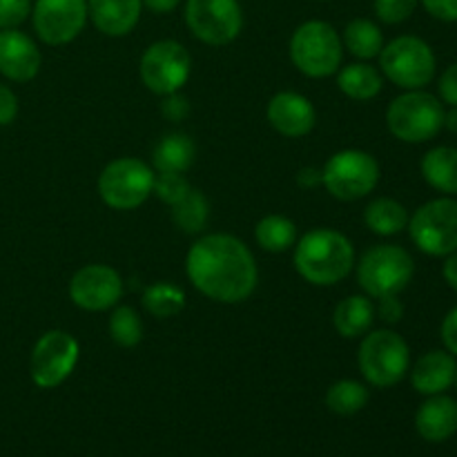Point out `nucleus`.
Returning <instances> with one entry per match:
<instances>
[{
    "mask_svg": "<svg viewBox=\"0 0 457 457\" xmlns=\"http://www.w3.org/2000/svg\"><path fill=\"white\" fill-rule=\"evenodd\" d=\"M186 275L196 290L219 303H241L259 284V268L241 239L223 232L205 235L192 244Z\"/></svg>",
    "mask_w": 457,
    "mask_h": 457,
    "instance_id": "1",
    "label": "nucleus"
},
{
    "mask_svg": "<svg viewBox=\"0 0 457 457\" xmlns=\"http://www.w3.org/2000/svg\"><path fill=\"white\" fill-rule=\"evenodd\" d=\"M355 268V248L346 235L315 228L295 244V270L311 286H335Z\"/></svg>",
    "mask_w": 457,
    "mask_h": 457,
    "instance_id": "2",
    "label": "nucleus"
},
{
    "mask_svg": "<svg viewBox=\"0 0 457 457\" xmlns=\"http://www.w3.org/2000/svg\"><path fill=\"white\" fill-rule=\"evenodd\" d=\"M288 54L293 65L308 79H328L342 65V36L330 22L306 21L290 36Z\"/></svg>",
    "mask_w": 457,
    "mask_h": 457,
    "instance_id": "3",
    "label": "nucleus"
},
{
    "mask_svg": "<svg viewBox=\"0 0 457 457\" xmlns=\"http://www.w3.org/2000/svg\"><path fill=\"white\" fill-rule=\"evenodd\" d=\"M445 103L424 89H406L388 105V132L404 143H427L445 128Z\"/></svg>",
    "mask_w": 457,
    "mask_h": 457,
    "instance_id": "4",
    "label": "nucleus"
},
{
    "mask_svg": "<svg viewBox=\"0 0 457 457\" xmlns=\"http://www.w3.org/2000/svg\"><path fill=\"white\" fill-rule=\"evenodd\" d=\"M357 364L366 382L375 388H391L406 378L411 366L409 344L395 330H373L361 337Z\"/></svg>",
    "mask_w": 457,
    "mask_h": 457,
    "instance_id": "5",
    "label": "nucleus"
},
{
    "mask_svg": "<svg viewBox=\"0 0 457 457\" xmlns=\"http://www.w3.org/2000/svg\"><path fill=\"white\" fill-rule=\"evenodd\" d=\"M415 275V262L402 245L382 244L366 250L357 263V281L369 297L400 295Z\"/></svg>",
    "mask_w": 457,
    "mask_h": 457,
    "instance_id": "6",
    "label": "nucleus"
},
{
    "mask_svg": "<svg viewBox=\"0 0 457 457\" xmlns=\"http://www.w3.org/2000/svg\"><path fill=\"white\" fill-rule=\"evenodd\" d=\"M382 76L402 89H422L436 76V54L418 36H397L379 52Z\"/></svg>",
    "mask_w": 457,
    "mask_h": 457,
    "instance_id": "7",
    "label": "nucleus"
},
{
    "mask_svg": "<svg viewBox=\"0 0 457 457\" xmlns=\"http://www.w3.org/2000/svg\"><path fill=\"white\" fill-rule=\"evenodd\" d=\"M154 170L141 159L120 156L103 168L98 177V195L114 210H134L154 192Z\"/></svg>",
    "mask_w": 457,
    "mask_h": 457,
    "instance_id": "8",
    "label": "nucleus"
},
{
    "mask_svg": "<svg viewBox=\"0 0 457 457\" xmlns=\"http://www.w3.org/2000/svg\"><path fill=\"white\" fill-rule=\"evenodd\" d=\"M379 181V163L364 150H342L321 168V186L339 201L369 196Z\"/></svg>",
    "mask_w": 457,
    "mask_h": 457,
    "instance_id": "9",
    "label": "nucleus"
},
{
    "mask_svg": "<svg viewBox=\"0 0 457 457\" xmlns=\"http://www.w3.org/2000/svg\"><path fill=\"white\" fill-rule=\"evenodd\" d=\"M413 244L431 257H449L457 250V201L451 196L427 201L409 217Z\"/></svg>",
    "mask_w": 457,
    "mask_h": 457,
    "instance_id": "10",
    "label": "nucleus"
},
{
    "mask_svg": "<svg viewBox=\"0 0 457 457\" xmlns=\"http://www.w3.org/2000/svg\"><path fill=\"white\" fill-rule=\"evenodd\" d=\"M192 71L190 52L179 40H156L143 52L138 74L152 94L168 96L181 92Z\"/></svg>",
    "mask_w": 457,
    "mask_h": 457,
    "instance_id": "11",
    "label": "nucleus"
},
{
    "mask_svg": "<svg viewBox=\"0 0 457 457\" xmlns=\"http://www.w3.org/2000/svg\"><path fill=\"white\" fill-rule=\"evenodd\" d=\"M186 25L201 43L230 45L244 29V9L239 0H186Z\"/></svg>",
    "mask_w": 457,
    "mask_h": 457,
    "instance_id": "12",
    "label": "nucleus"
},
{
    "mask_svg": "<svg viewBox=\"0 0 457 457\" xmlns=\"http://www.w3.org/2000/svg\"><path fill=\"white\" fill-rule=\"evenodd\" d=\"M79 342L65 330H47L31 351L29 375L38 388H56L65 382L79 361Z\"/></svg>",
    "mask_w": 457,
    "mask_h": 457,
    "instance_id": "13",
    "label": "nucleus"
},
{
    "mask_svg": "<svg viewBox=\"0 0 457 457\" xmlns=\"http://www.w3.org/2000/svg\"><path fill=\"white\" fill-rule=\"evenodd\" d=\"M87 21V0H36L31 4L36 36L54 47L71 43Z\"/></svg>",
    "mask_w": 457,
    "mask_h": 457,
    "instance_id": "14",
    "label": "nucleus"
},
{
    "mask_svg": "<svg viewBox=\"0 0 457 457\" xmlns=\"http://www.w3.org/2000/svg\"><path fill=\"white\" fill-rule=\"evenodd\" d=\"M123 295V279L119 270L105 263H89L74 272L70 281V299L87 312L114 308Z\"/></svg>",
    "mask_w": 457,
    "mask_h": 457,
    "instance_id": "15",
    "label": "nucleus"
},
{
    "mask_svg": "<svg viewBox=\"0 0 457 457\" xmlns=\"http://www.w3.org/2000/svg\"><path fill=\"white\" fill-rule=\"evenodd\" d=\"M268 123L288 138L306 137L315 129L317 112L303 94L279 92L268 103Z\"/></svg>",
    "mask_w": 457,
    "mask_h": 457,
    "instance_id": "16",
    "label": "nucleus"
},
{
    "mask_svg": "<svg viewBox=\"0 0 457 457\" xmlns=\"http://www.w3.org/2000/svg\"><path fill=\"white\" fill-rule=\"evenodd\" d=\"M40 49L18 29H0V74L13 83H27L40 71Z\"/></svg>",
    "mask_w": 457,
    "mask_h": 457,
    "instance_id": "17",
    "label": "nucleus"
},
{
    "mask_svg": "<svg viewBox=\"0 0 457 457\" xmlns=\"http://www.w3.org/2000/svg\"><path fill=\"white\" fill-rule=\"evenodd\" d=\"M415 431L422 440L433 445L453 437L457 433V402L445 393L428 395V400L422 402L415 413Z\"/></svg>",
    "mask_w": 457,
    "mask_h": 457,
    "instance_id": "18",
    "label": "nucleus"
},
{
    "mask_svg": "<svg viewBox=\"0 0 457 457\" xmlns=\"http://www.w3.org/2000/svg\"><path fill=\"white\" fill-rule=\"evenodd\" d=\"M143 0H87L89 21L101 34L120 38L141 21Z\"/></svg>",
    "mask_w": 457,
    "mask_h": 457,
    "instance_id": "19",
    "label": "nucleus"
},
{
    "mask_svg": "<svg viewBox=\"0 0 457 457\" xmlns=\"http://www.w3.org/2000/svg\"><path fill=\"white\" fill-rule=\"evenodd\" d=\"M455 357L449 351H431L415 361L411 384L420 395H440L453 386Z\"/></svg>",
    "mask_w": 457,
    "mask_h": 457,
    "instance_id": "20",
    "label": "nucleus"
},
{
    "mask_svg": "<svg viewBox=\"0 0 457 457\" xmlns=\"http://www.w3.org/2000/svg\"><path fill=\"white\" fill-rule=\"evenodd\" d=\"M375 321V303L369 295H351L335 306L333 326L344 339H360Z\"/></svg>",
    "mask_w": 457,
    "mask_h": 457,
    "instance_id": "21",
    "label": "nucleus"
},
{
    "mask_svg": "<svg viewBox=\"0 0 457 457\" xmlns=\"http://www.w3.org/2000/svg\"><path fill=\"white\" fill-rule=\"evenodd\" d=\"M196 159V145L187 134H168L156 143L152 152V163L159 172L183 174L192 168Z\"/></svg>",
    "mask_w": 457,
    "mask_h": 457,
    "instance_id": "22",
    "label": "nucleus"
},
{
    "mask_svg": "<svg viewBox=\"0 0 457 457\" xmlns=\"http://www.w3.org/2000/svg\"><path fill=\"white\" fill-rule=\"evenodd\" d=\"M422 177L442 195H457V147H433L422 159Z\"/></svg>",
    "mask_w": 457,
    "mask_h": 457,
    "instance_id": "23",
    "label": "nucleus"
},
{
    "mask_svg": "<svg viewBox=\"0 0 457 457\" xmlns=\"http://www.w3.org/2000/svg\"><path fill=\"white\" fill-rule=\"evenodd\" d=\"M337 85L342 94L353 101H370L384 87V76L378 67L369 62H351L337 71Z\"/></svg>",
    "mask_w": 457,
    "mask_h": 457,
    "instance_id": "24",
    "label": "nucleus"
},
{
    "mask_svg": "<svg viewBox=\"0 0 457 457\" xmlns=\"http://www.w3.org/2000/svg\"><path fill=\"white\" fill-rule=\"evenodd\" d=\"M364 223L370 232L379 237L400 235L409 226V212L404 205L388 196L370 201L364 210Z\"/></svg>",
    "mask_w": 457,
    "mask_h": 457,
    "instance_id": "25",
    "label": "nucleus"
},
{
    "mask_svg": "<svg viewBox=\"0 0 457 457\" xmlns=\"http://www.w3.org/2000/svg\"><path fill=\"white\" fill-rule=\"evenodd\" d=\"M344 49L353 54L360 61H370V58L379 56L384 43V34L373 21L369 18H353L346 25L342 36Z\"/></svg>",
    "mask_w": 457,
    "mask_h": 457,
    "instance_id": "26",
    "label": "nucleus"
},
{
    "mask_svg": "<svg viewBox=\"0 0 457 457\" xmlns=\"http://www.w3.org/2000/svg\"><path fill=\"white\" fill-rule=\"evenodd\" d=\"M254 239L266 253H286L297 244V226L288 217L268 214L254 228Z\"/></svg>",
    "mask_w": 457,
    "mask_h": 457,
    "instance_id": "27",
    "label": "nucleus"
},
{
    "mask_svg": "<svg viewBox=\"0 0 457 457\" xmlns=\"http://www.w3.org/2000/svg\"><path fill=\"white\" fill-rule=\"evenodd\" d=\"M369 397L366 384L355 382V379H339L326 391V406H328L330 413L351 418V415L364 411V406L369 404Z\"/></svg>",
    "mask_w": 457,
    "mask_h": 457,
    "instance_id": "28",
    "label": "nucleus"
},
{
    "mask_svg": "<svg viewBox=\"0 0 457 457\" xmlns=\"http://www.w3.org/2000/svg\"><path fill=\"white\" fill-rule=\"evenodd\" d=\"M143 308L156 320H170L177 317L186 308V293L179 286L159 281V284L147 286L143 293Z\"/></svg>",
    "mask_w": 457,
    "mask_h": 457,
    "instance_id": "29",
    "label": "nucleus"
},
{
    "mask_svg": "<svg viewBox=\"0 0 457 457\" xmlns=\"http://www.w3.org/2000/svg\"><path fill=\"white\" fill-rule=\"evenodd\" d=\"M172 219L186 235H196L204 230L210 219V204L204 192L192 187L186 199L172 205Z\"/></svg>",
    "mask_w": 457,
    "mask_h": 457,
    "instance_id": "30",
    "label": "nucleus"
},
{
    "mask_svg": "<svg viewBox=\"0 0 457 457\" xmlns=\"http://www.w3.org/2000/svg\"><path fill=\"white\" fill-rule=\"evenodd\" d=\"M110 337L116 346L134 348L143 339V321L132 306H116L110 317Z\"/></svg>",
    "mask_w": 457,
    "mask_h": 457,
    "instance_id": "31",
    "label": "nucleus"
},
{
    "mask_svg": "<svg viewBox=\"0 0 457 457\" xmlns=\"http://www.w3.org/2000/svg\"><path fill=\"white\" fill-rule=\"evenodd\" d=\"M190 183L183 174L177 172H159V177L154 179V192L152 195L159 196L163 204L177 205L179 201L186 199V195L190 192Z\"/></svg>",
    "mask_w": 457,
    "mask_h": 457,
    "instance_id": "32",
    "label": "nucleus"
},
{
    "mask_svg": "<svg viewBox=\"0 0 457 457\" xmlns=\"http://www.w3.org/2000/svg\"><path fill=\"white\" fill-rule=\"evenodd\" d=\"M420 0H375V13L386 25H400L413 16Z\"/></svg>",
    "mask_w": 457,
    "mask_h": 457,
    "instance_id": "33",
    "label": "nucleus"
},
{
    "mask_svg": "<svg viewBox=\"0 0 457 457\" xmlns=\"http://www.w3.org/2000/svg\"><path fill=\"white\" fill-rule=\"evenodd\" d=\"M31 16V0H0V29H18Z\"/></svg>",
    "mask_w": 457,
    "mask_h": 457,
    "instance_id": "34",
    "label": "nucleus"
},
{
    "mask_svg": "<svg viewBox=\"0 0 457 457\" xmlns=\"http://www.w3.org/2000/svg\"><path fill=\"white\" fill-rule=\"evenodd\" d=\"M375 315H379V320L386 321V324H397L402 320V315H404V303L400 302L397 295H388V297L378 299Z\"/></svg>",
    "mask_w": 457,
    "mask_h": 457,
    "instance_id": "35",
    "label": "nucleus"
},
{
    "mask_svg": "<svg viewBox=\"0 0 457 457\" xmlns=\"http://www.w3.org/2000/svg\"><path fill=\"white\" fill-rule=\"evenodd\" d=\"M161 110H163V116L168 120H183L187 114H190V103H187V98L183 96L181 92H174V94H168V96H163V105H161Z\"/></svg>",
    "mask_w": 457,
    "mask_h": 457,
    "instance_id": "36",
    "label": "nucleus"
},
{
    "mask_svg": "<svg viewBox=\"0 0 457 457\" xmlns=\"http://www.w3.org/2000/svg\"><path fill=\"white\" fill-rule=\"evenodd\" d=\"M18 116V96L12 87L0 83V128L12 125Z\"/></svg>",
    "mask_w": 457,
    "mask_h": 457,
    "instance_id": "37",
    "label": "nucleus"
},
{
    "mask_svg": "<svg viewBox=\"0 0 457 457\" xmlns=\"http://www.w3.org/2000/svg\"><path fill=\"white\" fill-rule=\"evenodd\" d=\"M437 89H440L442 103H446L449 107L457 105V62L449 65L445 70V74L440 76V83H437Z\"/></svg>",
    "mask_w": 457,
    "mask_h": 457,
    "instance_id": "38",
    "label": "nucleus"
},
{
    "mask_svg": "<svg viewBox=\"0 0 457 457\" xmlns=\"http://www.w3.org/2000/svg\"><path fill=\"white\" fill-rule=\"evenodd\" d=\"M433 18L442 22H457V0H420Z\"/></svg>",
    "mask_w": 457,
    "mask_h": 457,
    "instance_id": "39",
    "label": "nucleus"
},
{
    "mask_svg": "<svg viewBox=\"0 0 457 457\" xmlns=\"http://www.w3.org/2000/svg\"><path fill=\"white\" fill-rule=\"evenodd\" d=\"M440 333H442V342H445L446 351H449L453 357H457V306L453 311L446 312Z\"/></svg>",
    "mask_w": 457,
    "mask_h": 457,
    "instance_id": "40",
    "label": "nucleus"
},
{
    "mask_svg": "<svg viewBox=\"0 0 457 457\" xmlns=\"http://www.w3.org/2000/svg\"><path fill=\"white\" fill-rule=\"evenodd\" d=\"M297 183H299V186H302V187H315V186H320V183H321V170H317V168H303V170H299Z\"/></svg>",
    "mask_w": 457,
    "mask_h": 457,
    "instance_id": "41",
    "label": "nucleus"
},
{
    "mask_svg": "<svg viewBox=\"0 0 457 457\" xmlns=\"http://www.w3.org/2000/svg\"><path fill=\"white\" fill-rule=\"evenodd\" d=\"M442 275H445L446 284H449L453 290H457V250L446 257L445 268H442Z\"/></svg>",
    "mask_w": 457,
    "mask_h": 457,
    "instance_id": "42",
    "label": "nucleus"
},
{
    "mask_svg": "<svg viewBox=\"0 0 457 457\" xmlns=\"http://www.w3.org/2000/svg\"><path fill=\"white\" fill-rule=\"evenodd\" d=\"M181 4V0H143V7L154 13H170Z\"/></svg>",
    "mask_w": 457,
    "mask_h": 457,
    "instance_id": "43",
    "label": "nucleus"
},
{
    "mask_svg": "<svg viewBox=\"0 0 457 457\" xmlns=\"http://www.w3.org/2000/svg\"><path fill=\"white\" fill-rule=\"evenodd\" d=\"M445 128L449 129V132L457 134V105L451 107L449 112H445Z\"/></svg>",
    "mask_w": 457,
    "mask_h": 457,
    "instance_id": "44",
    "label": "nucleus"
},
{
    "mask_svg": "<svg viewBox=\"0 0 457 457\" xmlns=\"http://www.w3.org/2000/svg\"><path fill=\"white\" fill-rule=\"evenodd\" d=\"M453 384H455V388H457V369H455V379H453Z\"/></svg>",
    "mask_w": 457,
    "mask_h": 457,
    "instance_id": "45",
    "label": "nucleus"
}]
</instances>
